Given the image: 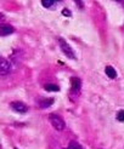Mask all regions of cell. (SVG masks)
<instances>
[{
	"mask_svg": "<svg viewBox=\"0 0 124 149\" xmlns=\"http://www.w3.org/2000/svg\"><path fill=\"white\" fill-rule=\"evenodd\" d=\"M106 74H107V77L111 78V79H114V78L117 77L116 69L113 68V67H111V65H107V67H106Z\"/></svg>",
	"mask_w": 124,
	"mask_h": 149,
	"instance_id": "8",
	"label": "cell"
},
{
	"mask_svg": "<svg viewBox=\"0 0 124 149\" xmlns=\"http://www.w3.org/2000/svg\"><path fill=\"white\" fill-rule=\"evenodd\" d=\"M41 4L44 7H50L51 5H54V0H41Z\"/></svg>",
	"mask_w": 124,
	"mask_h": 149,
	"instance_id": "10",
	"label": "cell"
},
{
	"mask_svg": "<svg viewBox=\"0 0 124 149\" xmlns=\"http://www.w3.org/2000/svg\"><path fill=\"white\" fill-rule=\"evenodd\" d=\"M62 15H63V16L69 17V16H71V11H69V10H67V9H63V10H62Z\"/></svg>",
	"mask_w": 124,
	"mask_h": 149,
	"instance_id": "13",
	"label": "cell"
},
{
	"mask_svg": "<svg viewBox=\"0 0 124 149\" xmlns=\"http://www.w3.org/2000/svg\"><path fill=\"white\" fill-rule=\"evenodd\" d=\"M82 87V80L79 78H71V91L73 93H78Z\"/></svg>",
	"mask_w": 124,
	"mask_h": 149,
	"instance_id": "3",
	"label": "cell"
},
{
	"mask_svg": "<svg viewBox=\"0 0 124 149\" xmlns=\"http://www.w3.org/2000/svg\"><path fill=\"white\" fill-rule=\"evenodd\" d=\"M13 32H15L13 27H11V26H9V24H1V27H0V34H1L3 36L10 35V34H12Z\"/></svg>",
	"mask_w": 124,
	"mask_h": 149,
	"instance_id": "6",
	"label": "cell"
},
{
	"mask_svg": "<svg viewBox=\"0 0 124 149\" xmlns=\"http://www.w3.org/2000/svg\"><path fill=\"white\" fill-rule=\"evenodd\" d=\"M49 121H50L51 125H53V127L57 131H63L64 127H66V124L63 121V119L57 114H50L49 115Z\"/></svg>",
	"mask_w": 124,
	"mask_h": 149,
	"instance_id": "1",
	"label": "cell"
},
{
	"mask_svg": "<svg viewBox=\"0 0 124 149\" xmlns=\"http://www.w3.org/2000/svg\"><path fill=\"white\" fill-rule=\"evenodd\" d=\"M58 42H60V47H61V50L64 52L66 56H67L68 58H71V59L76 58L74 51H73V49L69 46V44H68L67 41H66L64 39H62V38H60V39H58Z\"/></svg>",
	"mask_w": 124,
	"mask_h": 149,
	"instance_id": "2",
	"label": "cell"
},
{
	"mask_svg": "<svg viewBox=\"0 0 124 149\" xmlns=\"http://www.w3.org/2000/svg\"><path fill=\"white\" fill-rule=\"evenodd\" d=\"M0 72H1V75H5L10 72V63L4 57L0 58Z\"/></svg>",
	"mask_w": 124,
	"mask_h": 149,
	"instance_id": "5",
	"label": "cell"
},
{
	"mask_svg": "<svg viewBox=\"0 0 124 149\" xmlns=\"http://www.w3.org/2000/svg\"><path fill=\"white\" fill-rule=\"evenodd\" d=\"M11 108L13 110H16L18 111V113H27V110H28V107L26 106V104L23 102H12L11 103Z\"/></svg>",
	"mask_w": 124,
	"mask_h": 149,
	"instance_id": "4",
	"label": "cell"
},
{
	"mask_svg": "<svg viewBox=\"0 0 124 149\" xmlns=\"http://www.w3.org/2000/svg\"><path fill=\"white\" fill-rule=\"evenodd\" d=\"M45 90H48V91H60V87H58L57 85L48 84V85H45Z\"/></svg>",
	"mask_w": 124,
	"mask_h": 149,
	"instance_id": "9",
	"label": "cell"
},
{
	"mask_svg": "<svg viewBox=\"0 0 124 149\" xmlns=\"http://www.w3.org/2000/svg\"><path fill=\"white\" fill-rule=\"evenodd\" d=\"M13 149H18V148H13Z\"/></svg>",
	"mask_w": 124,
	"mask_h": 149,
	"instance_id": "14",
	"label": "cell"
},
{
	"mask_svg": "<svg viewBox=\"0 0 124 149\" xmlns=\"http://www.w3.org/2000/svg\"><path fill=\"white\" fill-rule=\"evenodd\" d=\"M66 149H82V147H80L78 143H76V142H72Z\"/></svg>",
	"mask_w": 124,
	"mask_h": 149,
	"instance_id": "11",
	"label": "cell"
},
{
	"mask_svg": "<svg viewBox=\"0 0 124 149\" xmlns=\"http://www.w3.org/2000/svg\"><path fill=\"white\" fill-rule=\"evenodd\" d=\"M117 120L118 121H124V110H119L118 114H117Z\"/></svg>",
	"mask_w": 124,
	"mask_h": 149,
	"instance_id": "12",
	"label": "cell"
},
{
	"mask_svg": "<svg viewBox=\"0 0 124 149\" xmlns=\"http://www.w3.org/2000/svg\"><path fill=\"white\" fill-rule=\"evenodd\" d=\"M53 103H54V98H41L38 102L39 107H41V108H48L50 106H53Z\"/></svg>",
	"mask_w": 124,
	"mask_h": 149,
	"instance_id": "7",
	"label": "cell"
}]
</instances>
